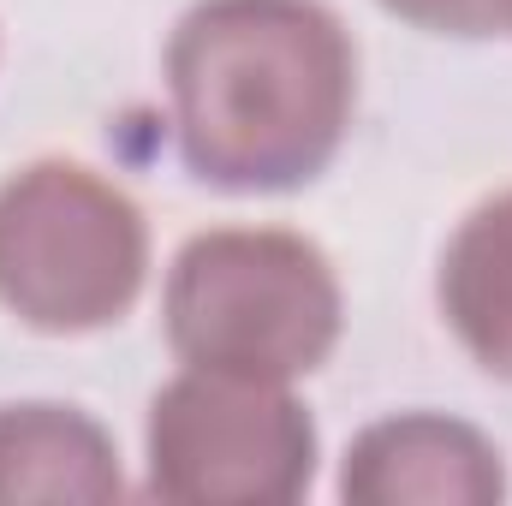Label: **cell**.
<instances>
[{
	"label": "cell",
	"mask_w": 512,
	"mask_h": 506,
	"mask_svg": "<svg viewBox=\"0 0 512 506\" xmlns=\"http://www.w3.org/2000/svg\"><path fill=\"white\" fill-rule=\"evenodd\" d=\"M179 149L227 191H286L352 120V42L316 0H203L167 48Z\"/></svg>",
	"instance_id": "1"
},
{
	"label": "cell",
	"mask_w": 512,
	"mask_h": 506,
	"mask_svg": "<svg viewBox=\"0 0 512 506\" xmlns=\"http://www.w3.org/2000/svg\"><path fill=\"white\" fill-rule=\"evenodd\" d=\"M340 489L358 506H483L501 501L507 477L477 429L453 417H393L352 441Z\"/></svg>",
	"instance_id": "5"
},
{
	"label": "cell",
	"mask_w": 512,
	"mask_h": 506,
	"mask_svg": "<svg viewBox=\"0 0 512 506\" xmlns=\"http://www.w3.org/2000/svg\"><path fill=\"white\" fill-rule=\"evenodd\" d=\"M143 215L108 179L42 161L0 185V304L48 334H84L143 286Z\"/></svg>",
	"instance_id": "3"
},
{
	"label": "cell",
	"mask_w": 512,
	"mask_h": 506,
	"mask_svg": "<svg viewBox=\"0 0 512 506\" xmlns=\"http://www.w3.org/2000/svg\"><path fill=\"white\" fill-rule=\"evenodd\" d=\"M501 18H512V0H501Z\"/></svg>",
	"instance_id": "9"
},
{
	"label": "cell",
	"mask_w": 512,
	"mask_h": 506,
	"mask_svg": "<svg viewBox=\"0 0 512 506\" xmlns=\"http://www.w3.org/2000/svg\"><path fill=\"white\" fill-rule=\"evenodd\" d=\"M441 310L465 352L489 376L512 381V191L453 233L441 262Z\"/></svg>",
	"instance_id": "7"
},
{
	"label": "cell",
	"mask_w": 512,
	"mask_h": 506,
	"mask_svg": "<svg viewBox=\"0 0 512 506\" xmlns=\"http://www.w3.org/2000/svg\"><path fill=\"white\" fill-rule=\"evenodd\" d=\"M310 465V417L274 381L197 370L149 411V483L167 501L274 506L310 483Z\"/></svg>",
	"instance_id": "4"
},
{
	"label": "cell",
	"mask_w": 512,
	"mask_h": 506,
	"mask_svg": "<svg viewBox=\"0 0 512 506\" xmlns=\"http://www.w3.org/2000/svg\"><path fill=\"white\" fill-rule=\"evenodd\" d=\"M120 465L108 435L60 405L0 411V506L12 501H114Z\"/></svg>",
	"instance_id": "6"
},
{
	"label": "cell",
	"mask_w": 512,
	"mask_h": 506,
	"mask_svg": "<svg viewBox=\"0 0 512 506\" xmlns=\"http://www.w3.org/2000/svg\"><path fill=\"white\" fill-rule=\"evenodd\" d=\"M340 334V286L292 233H203L167 280V340L185 364L245 381L316 370Z\"/></svg>",
	"instance_id": "2"
},
{
	"label": "cell",
	"mask_w": 512,
	"mask_h": 506,
	"mask_svg": "<svg viewBox=\"0 0 512 506\" xmlns=\"http://www.w3.org/2000/svg\"><path fill=\"white\" fill-rule=\"evenodd\" d=\"M399 18L423 24V30H447V36H489L501 24V0H382Z\"/></svg>",
	"instance_id": "8"
}]
</instances>
